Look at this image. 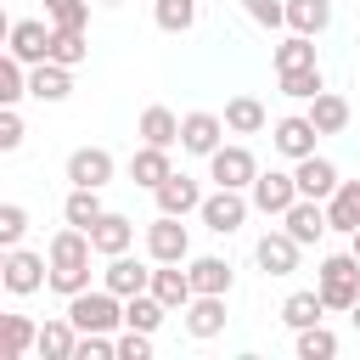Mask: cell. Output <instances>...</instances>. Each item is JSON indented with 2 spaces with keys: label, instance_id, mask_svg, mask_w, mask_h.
<instances>
[{
  "label": "cell",
  "instance_id": "obj_1",
  "mask_svg": "<svg viewBox=\"0 0 360 360\" xmlns=\"http://www.w3.org/2000/svg\"><path fill=\"white\" fill-rule=\"evenodd\" d=\"M90 253H96V242H90V231H79V225H68V231H56L51 236V287L62 292V298H73V292H84L90 287Z\"/></svg>",
  "mask_w": 360,
  "mask_h": 360
},
{
  "label": "cell",
  "instance_id": "obj_2",
  "mask_svg": "<svg viewBox=\"0 0 360 360\" xmlns=\"http://www.w3.org/2000/svg\"><path fill=\"white\" fill-rule=\"evenodd\" d=\"M315 287H321L326 309H354V304H360V259H354V248H349V253H332V259H321V270H315Z\"/></svg>",
  "mask_w": 360,
  "mask_h": 360
},
{
  "label": "cell",
  "instance_id": "obj_3",
  "mask_svg": "<svg viewBox=\"0 0 360 360\" xmlns=\"http://www.w3.org/2000/svg\"><path fill=\"white\" fill-rule=\"evenodd\" d=\"M68 321L79 332H112V326H124V298L112 287H96V292L84 287V292L68 298Z\"/></svg>",
  "mask_w": 360,
  "mask_h": 360
},
{
  "label": "cell",
  "instance_id": "obj_4",
  "mask_svg": "<svg viewBox=\"0 0 360 360\" xmlns=\"http://www.w3.org/2000/svg\"><path fill=\"white\" fill-rule=\"evenodd\" d=\"M146 253H152L158 264H180V259L191 253V236H186L180 214H158V219L146 225Z\"/></svg>",
  "mask_w": 360,
  "mask_h": 360
},
{
  "label": "cell",
  "instance_id": "obj_5",
  "mask_svg": "<svg viewBox=\"0 0 360 360\" xmlns=\"http://www.w3.org/2000/svg\"><path fill=\"white\" fill-rule=\"evenodd\" d=\"M208 174H214V186L248 191V186L259 180V163H253V152H248V146H219V152L208 158Z\"/></svg>",
  "mask_w": 360,
  "mask_h": 360
},
{
  "label": "cell",
  "instance_id": "obj_6",
  "mask_svg": "<svg viewBox=\"0 0 360 360\" xmlns=\"http://www.w3.org/2000/svg\"><path fill=\"white\" fill-rule=\"evenodd\" d=\"M0 281H6L11 292H39V287L51 281V259H39V253H22V248H6Z\"/></svg>",
  "mask_w": 360,
  "mask_h": 360
},
{
  "label": "cell",
  "instance_id": "obj_7",
  "mask_svg": "<svg viewBox=\"0 0 360 360\" xmlns=\"http://www.w3.org/2000/svg\"><path fill=\"white\" fill-rule=\"evenodd\" d=\"M248 191H253V208H259V214H287V208L304 197V191H298V174H281V169L259 174Z\"/></svg>",
  "mask_w": 360,
  "mask_h": 360
},
{
  "label": "cell",
  "instance_id": "obj_8",
  "mask_svg": "<svg viewBox=\"0 0 360 360\" xmlns=\"http://www.w3.org/2000/svg\"><path fill=\"white\" fill-rule=\"evenodd\" d=\"M197 214H202V225H208V231L231 236V231L248 219V197H242V191H231V186H219L214 197H202V208H197Z\"/></svg>",
  "mask_w": 360,
  "mask_h": 360
},
{
  "label": "cell",
  "instance_id": "obj_9",
  "mask_svg": "<svg viewBox=\"0 0 360 360\" xmlns=\"http://www.w3.org/2000/svg\"><path fill=\"white\" fill-rule=\"evenodd\" d=\"M298 248H304V242H298V236L281 225V231H264V236H259L253 259H259L270 276H292V270H298Z\"/></svg>",
  "mask_w": 360,
  "mask_h": 360
},
{
  "label": "cell",
  "instance_id": "obj_10",
  "mask_svg": "<svg viewBox=\"0 0 360 360\" xmlns=\"http://www.w3.org/2000/svg\"><path fill=\"white\" fill-rule=\"evenodd\" d=\"M219 135H225V118H214V112H186L180 118V146L197 152V158H214Z\"/></svg>",
  "mask_w": 360,
  "mask_h": 360
},
{
  "label": "cell",
  "instance_id": "obj_11",
  "mask_svg": "<svg viewBox=\"0 0 360 360\" xmlns=\"http://www.w3.org/2000/svg\"><path fill=\"white\" fill-rule=\"evenodd\" d=\"M281 225H287V231H292V236H298L304 248H309V242H321V236L332 231V219H326L321 197H298V202H292V208L281 214Z\"/></svg>",
  "mask_w": 360,
  "mask_h": 360
},
{
  "label": "cell",
  "instance_id": "obj_12",
  "mask_svg": "<svg viewBox=\"0 0 360 360\" xmlns=\"http://www.w3.org/2000/svg\"><path fill=\"white\" fill-rule=\"evenodd\" d=\"M180 315H186V332L191 338H219L225 332V292H197Z\"/></svg>",
  "mask_w": 360,
  "mask_h": 360
},
{
  "label": "cell",
  "instance_id": "obj_13",
  "mask_svg": "<svg viewBox=\"0 0 360 360\" xmlns=\"http://www.w3.org/2000/svg\"><path fill=\"white\" fill-rule=\"evenodd\" d=\"M101 287H112L118 298H135V292H146V287H152V270H146V264H135L129 253H112V259H107V270H101Z\"/></svg>",
  "mask_w": 360,
  "mask_h": 360
},
{
  "label": "cell",
  "instance_id": "obj_14",
  "mask_svg": "<svg viewBox=\"0 0 360 360\" xmlns=\"http://www.w3.org/2000/svg\"><path fill=\"white\" fill-rule=\"evenodd\" d=\"M11 56H22L28 68L34 62H51V28L34 22V17H17L11 22Z\"/></svg>",
  "mask_w": 360,
  "mask_h": 360
},
{
  "label": "cell",
  "instance_id": "obj_15",
  "mask_svg": "<svg viewBox=\"0 0 360 360\" xmlns=\"http://www.w3.org/2000/svg\"><path fill=\"white\" fill-rule=\"evenodd\" d=\"M28 96H34V101H68V96H73V68H62V62H34Z\"/></svg>",
  "mask_w": 360,
  "mask_h": 360
},
{
  "label": "cell",
  "instance_id": "obj_16",
  "mask_svg": "<svg viewBox=\"0 0 360 360\" xmlns=\"http://www.w3.org/2000/svg\"><path fill=\"white\" fill-rule=\"evenodd\" d=\"M315 124H309V112H292V118H276V152H287V158H309L315 152Z\"/></svg>",
  "mask_w": 360,
  "mask_h": 360
},
{
  "label": "cell",
  "instance_id": "obj_17",
  "mask_svg": "<svg viewBox=\"0 0 360 360\" xmlns=\"http://www.w3.org/2000/svg\"><path fill=\"white\" fill-rule=\"evenodd\" d=\"M68 180L73 186H107L112 180V152L107 146H79L68 158Z\"/></svg>",
  "mask_w": 360,
  "mask_h": 360
},
{
  "label": "cell",
  "instance_id": "obj_18",
  "mask_svg": "<svg viewBox=\"0 0 360 360\" xmlns=\"http://www.w3.org/2000/svg\"><path fill=\"white\" fill-rule=\"evenodd\" d=\"M169 174H174V169H169V146H146V141H141V152L129 158V180L146 186V191H158Z\"/></svg>",
  "mask_w": 360,
  "mask_h": 360
},
{
  "label": "cell",
  "instance_id": "obj_19",
  "mask_svg": "<svg viewBox=\"0 0 360 360\" xmlns=\"http://www.w3.org/2000/svg\"><path fill=\"white\" fill-rule=\"evenodd\" d=\"M292 174H298V191H304V197H321V202L343 186V180H338V169H332L326 158H315V152H309V158H298V169H292Z\"/></svg>",
  "mask_w": 360,
  "mask_h": 360
},
{
  "label": "cell",
  "instance_id": "obj_20",
  "mask_svg": "<svg viewBox=\"0 0 360 360\" xmlns=\"http://www.w3.org/2000/svg\"><path fill=\"white\" fill-rule=\"evenodd\" d=\"M191 208H202V191H197V180L191 174H169L163 186H158V214H191Z\"/></svg>",
  "mask_w": 360,
  "mask_h": 360
},
{
  "label": "cell",
  "instance_id": "obj_21",
  "mask_svg": "<svg viewBox=\"0 0 360 360\" xmlns=\"http://www.w3.org/2000/svg\"><path fill=\"white\" fill-rule=\"evenodd\" d=\"M90 242H96V253H129V242H135V225L124 219V214H101L96 225H90Z\"/></svg>",
  "mask_w": 360,
  "mask_h": 360
},
{
  "label": "cell",
  "instance_id": "obj_22",
  "mask_svg": "<svg viewBox=\"0 0 360 360\" xmlns=\"http://www.w3.org/2000/svg\"><path fill=\"white\" fill-rule=\"evenodd\" d=\"M152 292H158L169 309H186V304L197 298V287H191V270H180V264H163V270H152Z\"/></svg>",
  "mask_w": 360,
  "mask_h": 360
},
{
  "label": "cell",
  "instance_id": "obj_23",
  "mask_svg": "<svg viewBox=\"0 0 360 360\" xmlns=\"http://www.w3.org/2000/svg\"><path fill=\"white\" fill-rule=\"evenodd\" d=\"M39 360H73V349H79V326L62 315V321H45L39 326Z\"/></svg>",
  "mask_w": 360,
  "mask_h": 360
},
{
  "label": "cell",
  "instance_id": "obj_24",
  "mask_svg": "<svg viewBox=\"0 0 360 360\" xmlns=\"http://www.w3.org/2000/svg\"><path fill=\"white\" fill-rule=\"evenodd\" d=\"M101 214H107V208H101V186H73V191H68V202H62V219H68V225H79V231H90Z\"/></svg>",
  "mask_w": 360,
  "mask_h": 360
},
{
  "label": "cell",
  "instance_id": "obj_25",
  "mask_svg": "<svg viewBox=\"0 0 360 360\" xmlns=\"http://www.w3.org/2000/svg\"><path fill=\"white\" fill-rule=\"evenodd\" d=\"M163 315H169V304L146 287V292H135V298H124V326H135V332H158L163 326Z\"/></svg>",
  "mask_w": 360,
  "mask_h": 360
},
{
  "label": "cell",
  "instance_id": "obj_26",
  "mask_svg": "<svg viewBox=\"0 0 360 360\" xmlns=\"http://www.w3.org/2000/svg\"><path fill=\"white\" fill-rule=\"evenodd\" d=\"M326 219H332V231H349V236L360 231V180H349L326 197Z\"/></svg>",
  "mask_w": 360,
  "mask_h": 360
},
{
  "label": "cell",
  "instance_id": "obj_27",
  "mask_svg": "<svg viewBox=\"0 0 360 360\" xmlns=\"http://www.w3.org/2000/svg\"><path fill=\"white\" fill-rule=\"evenodd\" d=\"M309 124H315L321 135H338V129H349V101H343V96H332V90L309 96Z\"/></svg>",
  "mask_w": 360,
  "mask_h": 360
},
{
  "label": "cell",
  "instance_id": "obj_28",
  "mask_svg": "<svg viewBox=\"0 0 360 360\" xmlns=\"http://www.w3.org/2000/svg\"><path fill=\"white\" fill-rule=\"evenodd\" d=\"M326 22H332V0H287V28L292 34H309L315 39Z\"/></svg>",
  "mask_w": 360,
  "mask_h": 360
},
{
  "label": "cell",
  "instance_id": "obj_29",
  "mask_svg": "<svg viewBox=\"0 0 360 360\" xmlns=\"http://www.w3.org/2000/svg\"><path fill=\"white\" fill-rule=\"evenodd\" d=\"M141 141H146V146H174V141H180V118H174L169 107H146V112H141Z\"/></svg>",
  "mask_w": 360,
  "mask_h": 360
},
{
  "label": "cell",
  "instance_id": "obj_30",
  "mask_svg": "<svg viewBox=\"0 0 360 360\" xmlns=\"http://www.w3.org/2000/svg\"><path fill=\"white\" fill-rule=\"evenodd\" d=\"M186 270H191V287H197V292H231V264H225V259L202 253V259H191Z\"/></svg>",
  "mask_w": 360,
  "mask_h": 360
},
{
  "label": "cell",
  "instance_id": "obj_31",
  "mask_svg": "<svg viewBox=\"0 0 360 360\" xmlns=\"http://www.w3.org/2000/svg\"><path fill=\"white\" fill-rule=\"evenodd\" d=\"M321 315H326V298H321V287H315V292H292V298L281 304V321H287L292 332H304V326H315Z\"/></svg>",
  "mask_w": 360,
  "mask_h": 360
},
{
  "label": "cell",
  "instance_id": "obj_32",
  "mask_svg": "<svg viewBox=\"0 0 360 360\" xmlns=\"http://www.w3.org/2000/svg\"><path fill=\"white\" fill-rule=\"evenodd\" d=\"M90 56V39H84V28H51V62H62V68H79Z\"/></svg>",
  "mask_w": 360,
  "mask_h": 360
},
{
  "label": "cell",
  "instance_id": "obj_33",
  "mask_svg": "<svg viewBox=\"0 0 360 360\" xmlns=\"http://www.w3.org/2000/svg\"><path fill=\"white\" fill-rule=\"evenodd\" d=\"M0 338H6V360H22V354L39 343V326H34L28 315H6V321H0Z\"/></svg>",
  "mask_w": 360,
  "mask_h": 360
},
{
  "label": "cell",
  "instance_id": "obj_34",
  "mask_svg": "<svg viewBox=\"0 0 360 360\" xmlns=\"http://www.w3.org/2000/svg\"><path fill=\"white\" fill-rule=\"evenodd\" d=\"M225 129H236V135H259V129H264V107H259L253 96L225 101Z\"/></svg>",
  "mask_w": 360,
  "mask_h": 360
},
{
  "label": "cell",
  "instance_id": "obj_35",
  "mask_svg": "<svg viewBox=\"0 0 360 360\" xmlns=\"http://www.w3.org/2000/svg\"><path fill=\"white\" fill-rule=\"evenodd\" d=\"M298 68H315V45H309V34H292V39L276 45V73H298Z\"/></svg>",
  "mask_w": 360,
  "mask_h": 360
},
{
  "label": "cell",
  "instance_id": "obj_36",
  "mask_svg": "<svg viewBox=\"0 0 360 360\" xmlns=\"http://www.w3.org/2000/svg\"><path fill=\"white\" fill-rule=\"evenodd\" d=\"M22 68H28L22 56H6V62H0V101H6V107H17V101L28 96V73H22Z\"/></svg>",
  "mask_w": 360,
  "mask_h": 360
},
{
  "label": "cell",
  "instance_id": "obj_37",
  "mask_svg": "<svg viewBox=\"0 0 360 360\" xmlns=\"http://www.w3.org/2000/svg\"><path fill=\"white\" fill-rule=\"evenodd\" d=\"M332 354H338V338H332L321 321L298 332V360H332Z\"/></svg>",
  "mask_w": 360,
  "mask_h": 360
},
{
  "label": "cell",
  "instance_id": "obj_38",
  "mask_svg": "<svg viewBox=\"0 0 360 360\" xmlns=\"http://www.w3.org/2000/svg\"><path fill=\"white\" fill-rule=\"evenodd\" d=\"M197 22V0H158V28L163 34H186Z\"/></svg>",
  "mask_w": 360,
  "mask_h": 360
},
{
  "label": "cell",
  "instance_id": "obj_39",
  "mask_svg": "<svg viewBox=\"0 0 360 360\" xmlns=\"http://www.w3.org/2000/svg\"><path fill=\"white\" fill-rule=\"evenodd\" d=\"M326 84H321V68H298V73H281V96H292V101H309V96H321Z\"/></svg>",
  "mask_w": 360,
  "mask_h": 360
},
{
  "label": "cell",
  "instance_id": "obj_40",
  "mask_svg": "<svg viewBox=\"0 0 360 360\" xmlns=\"http://www.w3.org/2000/svg\"><path fill=\"white\" fill-rule=\"evenodd\" d=\"M28 231V208L22 202H0V248H17Z\"/></svg>",
  "mask_w": 360,
  "mask_h": 360
},
{
  "label": "cell",
  "instance_id": "obj_41",
  "mask_svg": "<svg viewBox=\"0 0 360 360\" xmlns=\"http://www.w3.org/2000/svg\"><path fill=\"white\" fill-rule=\"evenodd\" d=\"M242 11H248L259 28H281V22H287V0H242Z\"/></svg>",
  "mask_w": 360,
  "mask_h": 360
},
{
  "label": "cell",
  "instance_id": "obj_42",
  "mask_svg": "<svg viewBox=\"0 0 360 360\" xmlns=\"http://www.w3.org/2000/svg\"><path fill=\"white\" fill-rule=\"evenodd\" d=\"M45 11H51L56 28H84V17H90L84 0H45Z\"/></svg>",
  "mask_w": 360,
  "mask_h": 360
},
{
  "label": "cell",
  "instance_id": "obj_43",
  "mask_svg": "<svg viewBox=\"0 0 360 360\" xmlns=\"http://www.w3.org/2000/svg\"><path fill=\"white\" fill-rule=\"evenodd\" d=\"M118 360H152V332L124 326V338H118Z\"/></svg>",
  "mask_w": 360,
  "mask_h": 360
},
{
  "label": "cell",
  "instance_id": "obj_44",
  "mask_svg": "<svg viewBox=\"0 0 360 360\" xmlns=\"http://www.w3.org/2000/svg\"><path fill=\"white\" fill-rule=\"evenodd\" d=\"M22 146V118H17V107H6L0 112V152H17Z\"/></svg>",
  "mask_w": 360,
  "mask_h": 360
},
{
  "label": "cell",
  "instance_id": "obj_45",
  "mask_svg": "<svg viewBox=\"0 0 360 360\" xmlns=\"http://www.w3.org/2000/svg\"><path fill=\"white\" fill-rule=\"evenodd\" d=\"M349 315H354V326H360V304H354V309H349Z\"/></svg>",
  "mask_w": 360,
  "mask_h": 360
},
{
  "label": "cell",
  "instance_id": "obj_46",
  "mask_svg": "<svg viewBox=\"0 0 360 360\" xmlns=\"http://www.w3.org/2000/svg\"><path fill=\"white\" fill-rule=\"evenodd\" d=\"M354 259H360V231H354Z\"/></svg>",
  "mask_w": 360,
  "mask_h": 360
},
{
  "label": "cell",
  "instance_id": "obj_47",
  "mask_svg": "<svg viewBox=\"0 0 360 360\" xmlns=\"http://www.w3.org/2000/svg\"><path fill=\"white\" fill-rule=\"evenodd\" d=\"M101 6H124V0H101Z\"/></svg>",
  "mask_w": 360,
  "mask_h": 360
}]
</instances>
